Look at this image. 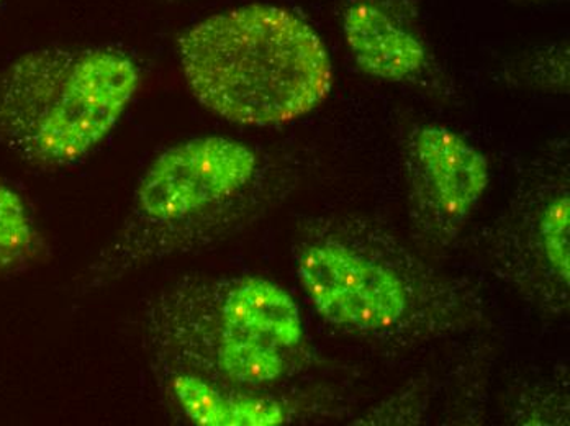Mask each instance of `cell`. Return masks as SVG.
<instances>
[{
    "label": "cell",
    "mask_w": 570,
    "mask_h": 426,
    "mask_svg": "<svg viewBox=\"0 0 570 426\" xmlns=\"http://www.w3.org/2000/svg\"><path fill=\"white\" fill-rule=\"evenodd\" d=\"M295 268L320 317L367 341H425L479 317L472 293L370 221H316L295 249Z\"/></svg>",
    "instance_id": "cell-1"
},
{
    "label": "cell",
    "mask_w": 570,
    "mask_h": 426,
    "mask_svg": "<svg viewBox=\"0 0 570 426\" xmlns=\"http://www.w3.org/2000/svg\"><path fill=\"white\" fill-rule=\"evenodd\" d=\"M145 339L159 373L249 393L294 373L305 334L294 297L271 280L186 277L149 303Z\"/></svg>",
    "instance_id": "cell-2"
},
{
    "label": "cell",
    "mask_w": 570,
    "mask_h": 426,
    "mask_svg": "<svg viewBox=\"0 0 570 426\" xmlns=\"http://www.w3.org/2000/svg\"><path fill=\"white\" fill-rule=\"evenodd\" d=\"M177 50L190 92L228 122H294L332 91L322 38L284 7L249 3L208 17L180 34Z\"/></svg>",
    "instance_id": "cell-3"
},
{
    "label": "cell",
    "mask_w": 570,
    "mask_h": 426,
    "mask_svg": "<svg viewBox=\"0 0 570 426\" xmlns=\"http://www.w3.org/2000/svg\"><path fill=\"white\" fill-rule=\"evenodd\" d=\"M259 158L245 143L202 137L174 145L149 165L117 238L87 271L104 286L224 237L255 214Z\"/></svg>",
    "instance_id": "cell-4"
},
{
    "label": "cell",
    "mask_w": 570,
    "mask_h": 426,
    "mask_svg": "<svg viewBox=\"0 0 570 426\" xmlns=\"http://www.w3.org/2000/svg\"><path fill=\"white\" fill-rule=\"evenodd\" d=\"M140 86L128 55L50 47L0 69V148L38 169L82 161L110 133Z\"/></svg>",
    "instance_id": "cell-5"
},
{
    "label": "cell",
    "mask_w": 570,
    "mask_h": 426,
    "mask_svg": "<svg viewBox=\"0 0 570 426\" xmlns=\"http://www.w3.org/2000/svg\"><path fill=\"white\" fill-rule=\"evenodd\" d=\"M497 273L548 314H568L570 189L568 165L538 169L523 182L490 237Z\"/></svg>",
    "instance_id": "cell-6"
},
{
    "label": "cell",
    "mask_w": 570,
    "mask_h": 426,
    "mask_svg": "<svg viewBox=\"0 0 570 426\" xmlns=\"http://www.w3.org/2000/svg\"><path fill=\"white\" fill-rule=\"evenodd\" d=\"M416 225L428 238L450 244L489 186V161L478 148L440 125L413 131L406 145Z\"/></svg>",
    "instance_id": "cell-7"
},
{
    "label": "cell",
    "mask_w": 570,
    "mask_h": 426,
    "mask_svg": "<svg viewBox=\"0 0 570 426\" xmlns=\"http://www.w3.org/2000/svg\"><path fill=\"white\" fill-rule=\"evenodd\" d=\"M343 34L361 71L402 82L422 75L425 41L406 0H343Z\"/></svg>",
    "instance_id": "cell-8"
},
{
    "label": "cell",
    "mask_w": 570,
    "mask_h": 426,
    "mask_svg": "<svg viewBox=\"0 0 570 426\" xmlns=\"http://www.w3.org/2000/svg\"><path fill=\"white\" fill-rule=\"evenodd\" d=\"M166 394L194 424L202 426H276L287 410L274 398L233 393L190 373H158Z\"/></svg>",
    "instance_id": "cell-9"
},
{
    "label": "cell",
    "mask_w": 570,
    "mask_h": 426,
    "mask_svg": "<svg viewBox=\"0 0 570 426\" xmlns=\"http://www.w3.org/2000/svg\"><path fill=\"white\" fill-rule=\"evenodd\" d=\"M37 251L38 234L27 204L12 187L0 184V271L22 268Z\"/></svg>",
    "instance_id": "cell-10"
}]
</instances>
